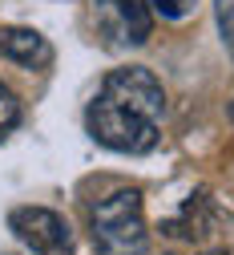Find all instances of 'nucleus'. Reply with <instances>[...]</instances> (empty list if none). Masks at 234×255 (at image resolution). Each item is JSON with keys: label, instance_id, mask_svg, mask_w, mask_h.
<instances>
[{"label": "nucleus", "instance_id": "9b49d317", "mask_svg": "<svg viewBox=\"0 0 234 255\" xmlns=\"http://www.w3.org/2000/svg\"><path fill=\"white\" fill-rule=\"evenodd\" d=\"M230 114H234V106H230Z\"/></svg>", "mask_w": 234, "mask_h": 255}, {"label": "nucleus", "instance_id": "f03ea898", "mask_svg": "<svg viewBox=\"0 0 234 255\" xmlns=\"http://www.w3.org/2000/svg\"><path fill=\"white\" fill-rule=\"evenodd\" d=\"M89 134L121 154H146L157 146V122L133 114L117 102H109L105 93H97V102L89 106Z\"/></svg>", "mask_w": 234, "mask_h": 255}, {"label": "nucleus", "instance_id": "39448f33", "mask_svg": "<svg viewBox=\"0 0 234 255\" xmlns=\"http://www.w3.org/2000/svg\"><path fill=\"white\" fill-rule=\"evenodd\" d=\"M101 93H105L109 102H117V106H125V110H133V114L150 118V122H161V114H165V93H161L157 77H154L150 69H142V65L113 69V73L105 77Z\"/></svg>", "mask_w": 234, "mask_h": 255}, {"label": "nucleus", "instance_id": "6e6552de", "mask_svg": "<svg viewBox=\"0 0 234 255\" xmlns=\"http://www.w3.org/2000/svg\"><path fill=\"white\" fill-rule=\"evenodd\" d=\"M214 16H218V28H222V41L234 49V0H214Z\"/></svg>", "mask_w": 234, "mask_h": 255}, {"label": "nucleus", "instance_id": "9d476101", "mask_svg": "<svg viewBox=\"0 0 234 255\" xmlns=\"http://www.w3.org/2000/svg\"><path fill=\"white\" fill-rule=\"evenodd\" d=\"M206 255H230V251H206Z\"/></svg>", "mask_w": 234, "mask_h": 255}, {"label": "nucleus", "instance_id": "f257e3e1", "mask_svg": "<svg viewBox=\"0 0 234 255\" xmlns=\"http://www.w3.org/2000/svg\"><path fill=\"white\" fill-rule=\"evenodd\" d=\"M93 247L97 255H142L146 215L138 190H117L93 207Z\"/></svg>", "mask_w": 234, "mask_h": 255}, {"label": "nucleus", "instance_id": "0eeeda50", "mask_svg": "<svg viewBox=\"0 0 234 255\" xmlns=\"http://www.w3.org/2000/svg\"><path fill=\"white\" fill-rule=\"evenodd\" d=\"M16 126H20V102H16V93L0 81V142H4Z\"/></svg>", "mask_w": 234, "mask_h": 255}, {"label": "nucleus", "instance_id": "423d86ee", "mask_svg": "<svg viewBox=\"0 0 234 255\" xmlns=\"http://www.w3.org/2000/svg\"><path fill=\"white\" fill-rule=\"evenodd\" d=\"M0 53H4L8 61H16V65H28V69H41L49 65V41L41 33H32V28H0Z\"/></svg>", "mask_w": 234, "mask_h": 255}, {"label": "nucleus", "instance_id": "7ed1b4c3", "mask_svg": "<svg viewBox=\"0 0 234 255\" xmlns=\"http://www.w3.org/2000/svg\"><path fill=\"white\" fill-rule=\"evenodd\" d=\"M93 24L109 49H138L154 33L146 0H93Z\"/></svg>", "mask_w": 234, "mask_h": 255}, {"label": "nucleus", "instance_id": "20e7f679", "mask_svg": "<svg viewBox=\"0 0 234 255\" xmlns=\"http://www.w3.org/2000/svg\"><path fill=\"white\" fill-rule=\"evenodd\" d=\"M8 227L16 235L20 247H28L32 255H73V243H69V227L57 211H45V207H20L8 215Z\"/></svg>", "mask_w": 234, "mask_h": 255}, {"label": "nucleus", "instance_id": "1a4fd4ad", "mask_svg": "<svg viewBox=\"0 0 234 255\" xmlns=\"http://www.w3.org/2000/svg\"><path fill=\"white\" fill-rule=\"evenodd\" d=\"M190 8H194V0H154V12L165 20H182Z\"/></svg>", "mask_w": 234, "mask_h": 255}]
</instances>
